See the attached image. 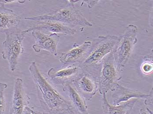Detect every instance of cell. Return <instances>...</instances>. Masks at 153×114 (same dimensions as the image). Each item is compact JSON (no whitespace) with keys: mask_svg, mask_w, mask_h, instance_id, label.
<instances>
[{"mask_svg":"<svg viewBox=\"0 0 153 114\" xmlns=\"http://www.w3.org/2000/svg\"><path fill=\"white\" fill-rule=\"evenodd\" d=\"M7 85L5 83L0 82V114H4L5 108L4 92Z\"/></svg>","mask_w":153,"mask_h":114,"instance_id":"e0dca14e","label":"cell"},{"mask_svg":"<svg viewBox=\"0 0 153 114\" xmlns=\"http://www.w3.org/2000/svg\"><path fill=\"white\" fill-rule=\"evenodd\" d=\"M137 27L134 24H130L126 27L113 50L115 66L118 72L123 71L137 42Z\"/></svg>","mask_w":153,"mask_h":114,"instance_id":"277c9868","label":"cell"},{"mask_svg":"<svg viewBox=\"0 0 153 114\" xmlns=\"http://www.w3.org/2000/svg\"><path fill=\"white\" fill-rule=\"evenodd\" d=\"M63 91L67 93L72 108L78 114H89L86 101L76 91L72 83L63 86Z\"/></svg>","mask_w":153,"mask_h":114,"instance_id":"4fadbf2b","label":"cell"},{"mask_svg":"<svg viewBox=\"0 0 153 114\" xmlns=\"http://www.w3.org/2000/svg\"><path fill=\"white\" fill-rule=\"evenodd\" d=\"M72 83L86 101H90L99 90L98 77L90 73H80Z\"/></svg>","mask_w":153,"mask_h":114,"instance_id":"52a82bcc","label":"cell"},{"mask_svg":"<svg viewBox=\"0 0 153 114\" xmlns=\"http://www.w3.org/2000/svg\"><path fill=\"white\" fill-rule=\"evenodd\" d=\"M59 114V113H57V114Z\"/></svg>","mask_w":153,"mask_h":114,"instance_id":"cb8c5ba5","label":"cell"},{"mask_svg":"<svg viewBox=\"0 0 153 114\" xmlns=\"http://www.w3.org/2000/svg\"><path fill=\"white\" fill-rule=\"evenodd\" d=\"M21 21V17L13 10L0 5V32L5 33L18 28Z\"/></svg>","mask_w":153,"mask_h":114,"instance_id":"5bb4252c","label":"cell"},{"mask_svg":"<svg viewBox=\"0 0 153 114\" xmlns=\"http://www.w3.org/2000/svg\"><path fill=\"white\" fill-rule=\"evenodd\" d=\"M69 4L51 13L37 16L25 18V20L37 21H54L63 24L65 25L74 28L77 26L92 27V24L88 20L83 13L74 6V3L79 1H68Z\"/></svg>","mask_w":153,"mask_h":114,"instance_id":"3957f363","label":"cell"},{"mask_svg":"<svg viewBox=\"0 0 153 114\" xmlns=\"http://www.w3.org/2000/svg\"><path fill=\"white\" fill-rule=\"evenodd\" d=\"M91 45V41H86L81 46L74 48L69 51L61 53L59 57V61L65 67L76 63H78L79 65L85 58Z\"/></svg>","mask_w":153,"mask_h":114,"instance_id":"8fae6325","label":"cell"},{"mask_svg":"<svg viewBox=\"0 0 153 114\" xmlns=\"http://www.w3.org/2000/svg\"><path fill=\"white\" fill-rule=\"evenodd\" d=\"M119 40L117 36H100L91 41V45L84 61L78 65L85 73L98 77L102 62L111 52Z\"/></svg>","mask_w":153,"mask_h":114,"instance_id":"7a4b0ae2","label":"cell"},{"mask_svg":"<svg viewBox=\"0 0 153 114\" xmlns=\"http://www.w3.org/2000/svg\"><path fill=\"white\" fill-rule=\"evenodd\" d=\"M118 73L112 51L103 60L98 75L99 91L101 95H106L108 91H113L116 84L121 79L118 76Z\"/></svg>","mask_w":153,"mask_h":114,"instance_id":"8992f818","label":"cell"},{"mask_svg":"<svg viewBox=\"0 0 153 114\" xmlns=\"http://www.w3.org/2000/svg\"><path fill=\"white\" fill-rule=\"evenodd\" d=\"M27 33L26 30L18 28L4 33L6 38L2 44V57L7 60L9 68L12 72L17 67L20 57L24 51L23 41Z\"/></svg>","mask_w":153,"mask_h":114,"instance_id":"5b68a950","label":"cell"},{"mask_svg":"<svg viewBox=\"0 0 153 114\" xmlns=\"http://www.w3.org/2000/svg\"><path fill=\"white\" fill-rule=\"evenodd\" d=\"M29 71L35 85L38 98L44 109L49 113L56 114L72 108L70 102L66 99L42 75L35 62L31 63Z\"/></svg>","mask_w":153,"mask_h":114,"instance_id":"6da1fadb","label":"cell"},{"mask_svg":"<svg viewBox=\"0 0 153 114\" xmlns=\"http://www.w3.org/2000/svg\"><path fill=\"white\" fill-rule=\"evenodd\" d=\"M29 101L30 98L25 91L22 79L17 78L15 81L8 114H24L25 107L29 105Z\"/></svg>","mask_w":153,"mask_h":114,"instance_id":"30bf717a","label":"cell"},{"mask_svg":"<svg viewBox=\"0 0 153 114\" xmlns=\"http://www.w3.org/2000/svg\"><path fill=\"white\" fill-rule=\"evenodd\" d=\"M58 113L59 114H78L72 108L66 109V110L59 112Z\"/></svg>","mask_w":153,"mask_h":114,"instance_id":"ffe728a7","label":"cell"},{"mask_svg":"<svg viewBox=\"0 0 153 114\" xmlns=\"http://www.w3.org/2000/svg\"><path fill=\"white\" fill-rule=\"evenodd\" d=\"M18 2L20 3H24L25 2V1H18V0H15V1H13V0H8V1H7V0H3V1H0V5H4L5 4H11L15 2Z\"/></svg>","mask_w":153,"mask_h":114,"instance_id":"d6986e66","label":"cell"},{"mask_svg":"<svg viewBox=\"0 0 153 114\" xmlns=\"http://www.w3.org/2000/svg\"><path fill=\"white\" fill-rule=\"evenodd\" d=\"M30 113L31 114H50L48 113H42L38 112V111H35V110H33L32 108H30Z\"/></svg>","mask_w":153,"mask_h":114,"instance_id":"7402d4cb","label":"cell"},{"mask_svg":"<svg viewBox=\"0 0 153 114\" xmlns=\"http://www.w3.org/2000/svg\"><path fill=\"white\" fill-rule=\"evenodd\" d=\"M140 69L143 74L149 75L152 74L153 71L152 59H146V61L141 64Z\"/></svg>","mask_w":153,"mask_h":114,"instance_id":"ac0fdd59","label":"cell"},{"mask_svg":"<svg viewBox=\"0 0 153 114\" xmlns=\"http://www.w3.org/2000/svg\"><path fill=\"white\" fill-rule=\"evenodd\" d=\"M30 108H29L28 106L25 107V109L24 114H31V113H30Z\"/></svg>","mask_w":153,"mask_h":114,"instance_id":"603a6c76","label":"cell"},{"mask_svg":"<svg viewBox=\"0 0 153 114\" xmlns=\"http://www.w3.org/2000/svg\"><path fill=\"white\" fill-rule=\"evenodd\" d=\"M137 114H153V113L148 108H142Z\"/></svg>","mask_w":153,"mask_h":114,"instance_id":"44dd1931","label":"cell"},{"mask_svg":"<svg viewBox=\"0 0 153 114\" xmlns=\"http://www.w3.org/2000/svg\"><path fill=\"white\" fill-rule=\"evenodd\" d=\"M137 99H134L119 105H111L108 101L106 95H102V108L103 114H130Z\"/></svg>","mask_w":153,"mask_h":114,"instance_id":"2e32d148","label":"cell"},{"mask_svg":"<svg viewBox=\"0 0 153 114\" xmlns=\"http://www.w3.org/2000/svg\"><path fill=\"white\" fill-rule=\"evenodd\" d=\"M32 35L35 40L33 45L34 51L39 53L41 50L49 51L55 56H57V46L60 40V36L55 33L45 34L40 31H32Z\"/></svg>","mask_w":153,"mask_h":114,"instance_id":"9c48e42d","label":"cell"},{"mask_svg":"<svg viewBox=\"0 0 153 114\" xmlns=\"http://www.w3.org/2000/svg\"><path fill=\"white\" fill-rule=\"evenodd\" d=\"M38 25L26 29L27 33L34 30H46L52 33L60 34L66 35H74L76 33L75 28H71L65 24L54 21H41Z\"/></svg>","mask_w":153,"mask_h":114,"instance_id":"9a60e30c","label":"cell"},{"mask_svg":"<svg viewBox=\"0 0 153 114\" xmlns=\"http://www.w3.org/2000/svg\"><path fill=\"white\" fill-rule=\"evenodd\" d=\"M112 91L113 92L112 95L113 105L115 106L127 102L134 99H144L145 104H152L151 103V101L152 102L153 101L152 89L150 94H144L138 90L123 86L117 83Z\"/></svg>","mask_w":153,"mask_h":114,"instance_id":"ba28073f","label":"cell"},{"mask_svg":"<svg viewBox=\"0 0 153 114\" xmlns=\"http://www.w3.org/2000/svg\"><path fill=\"white\" fill-rule=\"evenodd\" d=\"M79 68V66L72 65L55 71L51 68L48 71V75L54 83L63 86L66 84L74 82L80 74Z\"/></svg>","mask_w":153,"mask_h":114,"instance_id":"7c38bea8","label":"cell"}]
</instances>
